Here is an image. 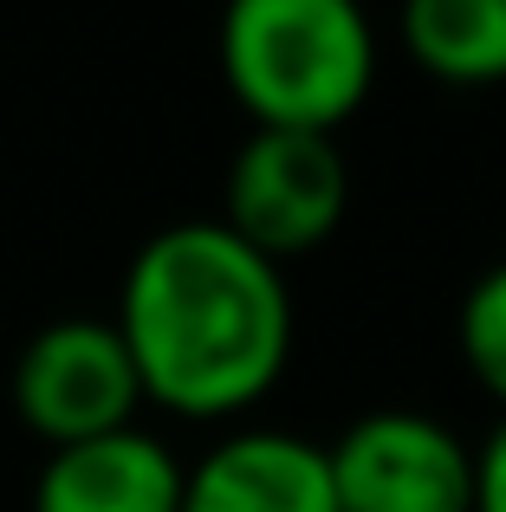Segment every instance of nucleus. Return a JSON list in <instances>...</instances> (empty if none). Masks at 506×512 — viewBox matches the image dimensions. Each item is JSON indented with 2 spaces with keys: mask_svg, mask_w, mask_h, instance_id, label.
Listing matches in <instances>:
<instances>
[{
  "mask_svg": "<svg viewBox=\"0 0 506 512\" xmlns=\"http://www.w3.org/2000/svg\"><path fill=\"white\" fill-rule=\"evenodd\" d=\"M117 338L137 363L143 402L182 422H234L292 370L286 266L260 260L221 221H176L137 247L117 292Z\"/></svg>",
  "mask_w": 506,
  "mask_h": 512,
  "instance_id": "f257e3e1",
  "label": "nucleus"
},
{
  "mask_svg": "<svg viewBox=\"0 0 506 512\" xmlns=\"http://www.w3.org/2000/svg\"><path fill=\"white\" fill-rule=\"evenodd\" d=\"M221 78L253 130L338 137L377 85V26L351 0H241L221 20Z\"/></svg>",
  "mask_w": 506,
  "mask_h": 512,
  "instance_id": "f03ea898",
  "label": "nucleus"
},
{
  "mask_svg": "<svg viewBox=\"0 0 506 512\" xmlns=\"http://www.w3.org/2000/svg\"><path fill=\"white\" fill-rule=\"evenodd\" d=\"M344 214H351V163L338 137L247 130V143L228 156L215 221L260 260L286 266L299 253H318L344 227Z\"/></svg>",
  "mask_w": 506,
  "mask_h": 512,
  "instance_id": "7ed1b4c3",
  "label": "nucleus"
},
{
  "mask_svg": "<svg viewBox=\"0 0 506 512\" xmlns=\"http://www.w3.org/2000/svg\"><path fill=\"white\" fill-rule=\"evenodd\" d=\"M338 512H474V448L429 409H364L325 441Z\"/></svg>",
  "mask_w": 506,
  "mask_h": 512,
  "instance_id": "20e7f679",
  "label": "nucleus"
},
{
  "mask_svg": "<svg viewBox=\"0 0 506 512\" xmlns=\"http://www.w3.org/2000/svg\"><path fill=\"white\" fill-rule=\"evenodd\" d=\"M13 409L46 448L137 428L143 383L111 318H52L13 363Z\"/></svg>",
  "mask_w": 506,
  "mask_h": 512,
  "instance_id": "39448f33",
  "label": "nucleus"
},
{
  "mask_svg": "<svg viewBox=\"0 0 506 512\" xmlns=\"http://www.w3.org/2000/svg\"><path fill=\"white\" fill-rule=\"evenodd\" d=\"M182 512H338L325 441L292 428H234L182 467Z\"/></svg>",
  "mask_w": 506,
  "mask_h": 512,
  "instance_id": "423d86ee",
  "label": "nucleus"
},
{
  "mask_svg": "<svg viewBox=\"0 0 506 512\" xmlns=\"http://www.w3.org/2000/svg\"><path fill=\"white\" fill-rule=\"evenodd\" d=\"M33 512H182V461L150 428L52 448L33 480Z\"/></svg>",
  "mask_w": 506,
  "mask_h": 512,
  "instance_id": "0eeeda50",
  "label": "nucleus"
},
{
  "mask_svg": "<svg viewBox=\"0 0 506 512\" xmlns=\"http://www.w3.org/2000/svg\"><path fill=\"white\" fill-rule=\"evenodd\" d=\"M396 39L442 85H506V0H409Z\"/></svg>",
  "mask_w": 506,
  "mask_h": 512,
  "instance_id": "6e6552de",
  "label": "nucleus"
},
{
  "mask_svg": "<svg viewBox=\"0 0 506 512\" xmlns=\"http://www.w3.org/2000/svg\"><path fill=\"white\" fill-rule=\"evenodd\" d=\"M455 344H461L468 376L500 402V415H506V260H494L468 292H461Z\"/></svg>",
  "mask_w": 506,
  "mask_h": 512,
  "instance_id": "1a4fd4ad",
  "label": "nucleus"
},
{
  "mask_svg": "<svg viewBox=\"0 0 506 512\" xmlns=\"http://www.w3.org/2000/svg\"><path fill=\"white\" fill-rule=\"evenodd\" d=\"M474 512H506V415L474 448Z\"/></svg>",
  "mask_w": 506,
  "mask_h": 512,
  "instance_id": "9d476101",
  "label": "nucleus"
}]
</instances>
